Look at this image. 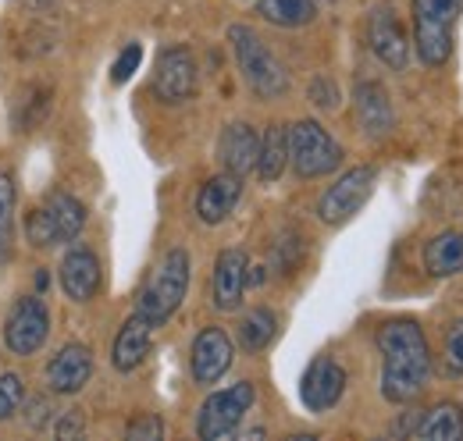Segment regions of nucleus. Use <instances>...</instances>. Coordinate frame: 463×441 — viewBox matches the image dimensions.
<instances>
[{
    "mask_svg": "<svg viewBox=\"0 0 463 441\" xmlns=\"http://www.w3.org/2000/svg\"><path fill=\"white\" fill-rule=\"evenodd\" d=\"M374 342L382 352V395L396 406L413 402L431 378V349L420 324L410 317L385 321Z\"/></svg>",
    "mask_w": 463,
    "mask_h": 441,
    "instance_id": "obj_1",
    "label": "nucleus"
},
{
    "mask_svg": "<svg viewBox=\"0 0 463 441\" xmlns=\"http://www.w3.org/2000/svg\"><path fill=\"white\" fill-rule=\"evenodd\" d=\"M232 51L239 61V71L246 79V86L260 97V100H279L289 93V71L279 64V57L264 47V40L246 29V25H232L229 29Z\"/></svg>",
    "mask_w": 463,
    "mask_h": 441,
    "instance_id": "obj_2",
    "label": "nucleus"
},
{
    "mask_svg": "<svg viewBox=\"0 0 463 441\" xmlns=\"http://www.w3.org/2000/svg\"><path fill=\"white\" fill-rule=\"evenodd\" d=\"M463 0H413V43L424 64L439 68L453 54Z\"/></svg>",
    "mask_w": 463,
    "mask_h": 441,
    "instance_id": "obj_3",
    "label": "nucleus"
},
{
    "mask_svg": "<svg viewBox=\"0 0 463 441\" xmlns=\"http://www.w3.org/2000/svg\"><path fill=\"white\" fill-rule=\"evenodd\" d=\"M185 292H189V253L185 249H168V257L157 264V271L146 277V285L139 292V303H136V314H143L154 328H161L182 306Z\"/></svg>",
    "mask_w": 463,
    "mask_h": 441,
    "instance_id": "obj_4",
    "label": "nucleus"
},
{
    "mask_svg": "<svg viewBox=\"0 0 463 441\" xmlns=\"http://www.w3.org/2000/svg\"><path fill=\"white\" fill-rule=\"evenodd\" d=\"M289 161L299 178H321L343 164V146L317 121L307 117L289 128Z\"/></svg>",
    "mask_w": 463,
    "mask_h": 441,
    "instance_id": "obj_5",
    "label": "nucleus"
},
{
    "mask_svg": "<svg viewBox=\"0 0 463 441\" xmlns=\"http://www.w3.org/2000/svg\"><path fill=\"white\" fill-rule=\"evenodd\" d=\"M257 402V388L253 381H239L232 388L214 391L203 406H200V417H196V435L203 441H222L239 431L242 417L250 413V406Z\"/></svg>",
    "mask_w": 463,
    "mask_h": 441,
    "instance_id": "obj_6",
    "label": "nucleus"
},
{
    "mask_svg": "<svg viewBox=\"0 0 463 441\" xmlns=\"http://www.w3.org/2000/svg\"><path fill=\"white\" fill-rule=\"evenodd\" d=\"M374 178H378V171L371 164L349 167L346 174L335 185H328V192L317 200V218L325 220V224H332V228H339L349 218H356L360 207L374 192Z\"/></svg>",
    "mask_w": 463,
    "mask_h": 441,
    "instance_id": "obj_7",
    "label": "nucleus"
},
{
    "mask_svg": "<svg viewBox=\"0 0 463 441\" xmlns=\"http://www.w3.org/2000/svg\"><path fill=\"white\" fill-rule=\"evenodd\" d=\"M51 334V314L43 306V299L36 296H25L14 303V310L7 314V324H4V345L7 352L14 356H33Z\"/></svg>",
    "mask_w": 463,
    "mask_h": 441,
    "instance_id": "obj_8",
    "label": "nucleus"
},
{
    "mask_svg": "<svg viewBox=\"0 0 463 441\" xmlns=\"http://www.w3.org/2000/svg\"><path fill=\"white\" fill-rule=\"evenodd\" d=\"M196 86H200L196 57L189 54L185 47H168V51H161L157 71H154V93H157V100H165V104L193 100V97H196Z\"/></svg>",
    "mask_w": 463,
    "mask_h": 441,
    "instance_id": "obj_9",
    "label": "nucleus"
},
{
    "mask_svg": "<svg viewBox=\"0 0 463 441\" xmlns=\"http://www.w3.org/2000/svg\"><path fill=\"white\" fill-rule=\"evenodd\" d=\"M367 43L371 51L378 54L382 64L403 71L406 61H410V40H406V29L403 22L396 18V11L389 4H378L367 18Z\"/></svg>",
    "mask_w": 463,
    "mask_h": 441,
    "instance_id": "obj_10",
    "label": "nucleus"
},
{
    "mask_svg": "<svg viewBox=\"0 0 463 441\" xmlns=\"http://www.w3.org/2000/svg\"><path fill=\"white\" fill-rule=\"evenodd\" d=\"M232 360H235V349H232V338L222 328H203L193 338L189 367H193L196 385H218L229 374Z\"/></svg>",
    "mask_w": 463,
    "mask_h": 441,
    "instance_id": "obj_11",
    "label": "nucleus"
},
{
    "mask_svg": "<svg viewBox=\"0 0 463 441\" xmlns=\"http://www.w3.org/2000/svg\"><path fill=\"white\" fill-rule=\"evenodd\" d=\"M343 391H346V371L332 356H317L299 381V399L310 413H328L343 399Z\"/></svg>",
    "mask_w": 463,
    "mask_h": 441,
    "instance_id": "obj_12",
    "label": "nucleus"
},
{
    "mask_svg": "<svg viewBox=\"0 0 463 441\" xmlns=\"http://www.w3.org/2000/svg\"><path fill=\"white\" fill-rule=\"evenodd\" d=\"M93 378V352L82 342H68L58 356L47 363V388L54 395H75Z\"/></svg>",
    "mask_w": 463,
    "mask_h": 441,
    "instance_id": "obj_13",
    "label": "nucleus"
},
{
    "mask_svg": "<svg viewBox=\"0 0 463 441\" xmlns=\"http://www.w3.org/2000/svg\"><path fill=\"white\" fill-rule=\"evenodd\" d=\"M61 288L71 303H90L100 292V260L86 246H71L61 260Z\"/></svg>",
    "mask_w": 463,
    "mask_h": 441,
    "instance_id": "obj_14",
    "label": "nucleus"
},
{
    "mask_svg": "<svg viewBox=\"0 0 463 441\" xmlns=\"http://www.w3.org/2000/svg\"><path fill=\"white\" fill-rule=\"evenodd\" d=\"M246 271H250V260L242 249H225L218 253V264H214V277H211V303L218 310H239L242 306V292H246Z\"/></svg>",
    "mask_w": 463,
    "mask_h": 441,
    "instance_id": "obj_15",
    "label": "nucleus"
},
{
    "mask_svg": "<svg viewBox=\"0 0 463 441\" xmlns=\"http://www.w3.org/2000/svg\"><path fill=\"white\" fill-rule=\"evenodd\" d=\"M353 110H356V125L364 136L371 139H385L392 132V100L385 93V86L378 82H360L353 93Z\"/></svg>",
    "mask_w": 463,
    "mask_h": 441,
    "instance_id": "obj_16",
    "label": "nucleus"
},
{
    "mask_svg": "<svg viewBox=\"0 0 463 441\" xmlns=\"http://www.w3.org/2000/svg\"><path fill=\"white\" fill-rule=\"evenodd\" d=\"M257 154H260V136L253 125L246 121H232L225 125L222 139H218V157H222V167L246 178L253 167H257Z\"/></svg>",
    "mask_w": 463,
    "mask_h": 441,
    "instance_id": "obj_17",
    "label": "nucleus"
},
{
    "mask_svg": "<svg viewBox=\"0 0 463 441\" xmlns=\"http://www.w3.org/2000/svg\"><path fill=\"white\" fill-rule=\"evenodd\" d=\"M239 196H242V178L232 171H222V174L203 182V189L196 196V214L203 224H222L235 211Z\"/></svg>",
    "mask_w": 463,
    "mask_h": 441,
    "instance_id": "obj_18",
    "label": "nucleus"
},
{
    "mask_svg": "<svg viewBox=\"0 0 463 441\" xmlns=\"http://www.w3.org/2000/svg\"><path fill=\"white\" fill-rule=\"evenodd\" d=\"M154 324L143 317V314H132L121 331H118L115 338V349H111V363H115V371L121 374H128V371H136L146 356H150V345H154Z\"/></svg>",
    "mask_w": 463,
    "mask_h": 441,
    "instance_id": "obj_19",
    "label": "nucleus"
},
{
    "mask_svg": "<svg viewBox=\"0 0 463 441\" xmlns=\"http://www.w3.org/2000/svg\"><path fill=\"white\" fill-rule=\"evenodd\" d=\"M424 271L431 277L463 275V228L442 231L424 246Z\"/></svg>",
    "mask_w": 463,
    "mask_h": 441,
    "instance_id": "obj_20",
    "label": "nucleus"
},
{
    "mask_svg": "<svg viewBox=\"0 0 463 441\" xmlns=\"http://www.w3.org/2000/svg\"><path fill=\"white\" fill-rule=\"evenodd\" d=\"M413 438L460 441L463 438V409L457 406V402H439L435 409H428V417H420V424L413 427Z\"/></svg>",
    "mask_w": 463,
    "mask_h": 441,
    "instance_id": "obj_21",
    "label": "nucleus"
},
{
    "mask_svg": "<svg viewBox=\"0 0 463 441\" xmlns=\"http://www.w3.org/2000/svg\"><path fill=\"white\" fill-rule=\"evenodd\" d=\"M289 164V128L286 125H271L260 139V154H257V174L260 182H275Z\"/></svg>",
    "mask_w": 463,
    "mask_h": 441,
    "instance_id": "obj_22",
    "label": "nucleus"
},
{
    "mask_svg": "<svg viewBox=\"0 0 463 441\" xmlns=\"http://www.w3.org/2000/svg\"><path fill=\"white\" fill-rule=\"evenodd\" d=\"M257 14L279 29H299L314 22L317 0H257Z\"/></svg>",
    "mask_w": 463,
    "mask_h": 441,
    "instance_id": "obj_23",
    "label": "nucleus"
},
{
    "mask_svg": "<svg viewBox=\"0 0 463 441\" xmlns=\"http://www.w3.org/2000/svg\"><path fill=\"white\" fill-rule=\"evenodd\" d=\"M275 334H279V317H275L268 306L250 310V314L242 317V324H239V342H242L246 352L268 349V345L275 342Z\"/></svg>",
    "mask_w": 463,
    "mask_h": 441,
    "instance_id": "obj_24",
    "label": "nucleus"
},
{
    "mask_svg": "<svg viewBox=\"0 0 463 441\" xmlns=\"http://www.w3.org/2000/svg\"><path fill=\"white\" fill-rule=\"evenodd\" d=\"M47 211H51V218L58 224L61 242L79 239V231L86 228V207H82V200H75L71 192H54V196L47 200Z\"/></svg>",
    "mask_w": 463,
    "mask_h": 441,
    "instance_id": "obj_25",
    "label": "nucleus"
},
{
    "mask_svg": "<svg viewBox=\"0 0 463 441\" xmlns=\"http://www.w3.org/2000/svg\"><path fill=\"white\" fill-rule=\"evenodd\" d=\"M14 203H18V185L7 171H0V257L11 249L14 235Z\"/></svg>",
    "mask_w": 463,
    "mask_h": 441,
    "instance_id": "obj_26",
    "label": "nucleus"
},
{
    "mask_svg": "<svg viewBox=\"0 0 463 441\" xmlns=\"http://www.w3.org/2000/svg\"><path fill=\"white\" fill-rule=\"evenodd\" d=\"M25 239H29V246H36V249H47V246H58L61 242L58 224H54L47 207H36V211L25 218Z\"/></svg>",
    "mask_w": 463,
    "mask_h": 441,
    "instance_id": "obj_27",
    "label": "nucleus"
},
{
    "mask_svg": "<svg viewBox=\"0 0 463 441\" xmlns=\"http://www.w3.org/2000/svg\"><path fill=\"white\" fill-rule=\"evenodd\" d=\"M25 381L18 374H0V420H11L22 409Z\"/></svg>",
    "mask_w": 463,
    "mask_h": 441,
    "instance_id": "obj_28",
    "label": "nucleus"
},
{
    "mask_svg": "<svg viewBox=\"0 0 463 441\" xmlns=\"http://www.w3.org/2000/svg\"><path fill=\"white\" fill-rule=\"evenodd\" d=\"M442 356H446V371H449V374H463V317L446 328Z\"/></svg>",
    "mask_w": 463,
    "mask_h": 441,
    "instance_id": "obj_29",
    "label": "nucleus"
},
{
    "mask_svg": "<svg viewBox=\"0 0 463 441\" xmlns=\"http://www.w3.org/2000/svg\"><path fill=\"white\" fill-rule=\"evenodd\" d=\"M139 64H143V47H139V43H128V47L115 57V64H111V82H115V86H125V82L139 71Z\"/></svg>",
    "mask_w": 463,
    "mask_h": 441,
    "instance_id": "obj_30",
    "label": "nucleus"
},
{
    "mask_svg": "<svg viewBox=\"0 0 463 441\" xmlns=\"http://www.w3.org/2000/svg\"><path fill=\"white\" fill-rule=\"evenodd\" d=\"M125 438H132V441H161V438H165V424H161V417H157V413H143V417H136V420L125 427Z\"/></svg>",
    "mask_w": 463,
    "mask_h": 441,
    "instance_id": "obj_31",
    "label": "nucleus"
},
{
    "mask_svg": "<svg viewBox=\"0 0 463 441\" xmlns=\"http://www.w3.org/2000/svg\"><path fill=\"white\" fill-rule=\"evenodd\" d=\"M54 435H58L61 441L68 438H82L86 435V417L79 413V409H68L64 417L58 420V427H54Z\"/></svg>",
    "mask_w": 463,
    "mask_h": 441,
    "instance_id": "obj_32",
    "label": "nucleus"
},
{
    "mask_svg": "<svg viewBox=\"0 0 463 441\" xmlns=\"http://www.w3.org/2000/svg\"><path fill=\"white\" fill-rule=\"evenodd\" d=\"M310 100H314L321 110H332L335 104H339V89H335V82H328V79H314V86H310Z\"/></svg>",
    "mask_w": 463,
    "mask_h": 441,
    "instance_id": "obj_33",
    "label": "nucleus"
},
{
    "mask_svg": "<svg viewBox=\"0 0 463 441\" xmlns=\"http://www.w3.org/2000/svg\"><path fill=\"white\" fill-rule=\"evenodd\" d=\"M47 420H51V402H47V399H33V402H29V413H25V424H29L33 431H43Z\"/></svg>",
    "mask_w": 463,
    "mask_h": 441,
    "instance_id": "obj_34",
    "label": "nucleus"
},
{
    "mask_svg": "<svg viewBox=\"0 0 463 441\" xmlns=\"http://www.w3.org/2000/svg\"><path fill=\"white\" fill-rule=\"evenodd\" d=\"M47 285H51V275H47V271H40V275H36V288H43V292H47Z\"/></svg>",
    "mask_w": 463,
    "mask_h": 441,
    "instance_id": "obj_35",
    "label": "nucleus"
},
{
    "mask_svg": "<svg viewBox=\"0 0 463 441\" xmlns=\"http://www.w3.org/2000/svg\"><path fill=\"white\" fill-rule=\"evenodd\" d=\"M25 4H29V7H33V11H43V7H51V4H54V0H25Z\"/></svg>",
    "mask_w": 463,
    "mask_h": 441,
    "instance_id": "obj_36",
    "label": "nucleus"
}]
</instances>
